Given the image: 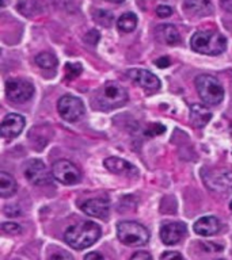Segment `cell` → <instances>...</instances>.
Listing matches in <instances>:
<instances>
[{"mask_svg": "<svg viewBox=\"0 0 232 260\" xmlns=\"http://www.w3.org/2000/svg\"><path fill=\"white\" fill-rule=\"evenodd\" d=\"M101 226L91 221H85L68 228L65 232V243L77 251L85 249L97 243L101 237Z\"/></svg>", "mask_w": 232, "mask_h": 260, "instance_id": "cell-1", "label": "cell"}, {"mask_svg": "<svg viewBox=\"0 0 232 260\" xmlns=\"http://www.w3.org/2000/svg\"><path fill=\"white\" fill-rule=\"evenodd\" d=\"M190 45L191 49L199 54L217 56L227 49V40L213 30H201L193 34Z\"/></svg>", "mask_w": 232, "mask_h": 260, "instance_id": "cell-2", "label": "cell"}, {"mask_svg": "<svg viewBox=\"0 0 232 260\" xmlns=\"http://www.w3.org/2000/svg\"><path fill=\"white\" fill-rule=\"evenodd\" d=\"M95 101L99 110H114L121 107L128 102V92L121 84H118L115 81H107L98 91Z\"/></svg>", "mask_w": 232, "mask_h": 260, "instance_id": "cell-3", "label": "cell"}, {"mask_svg": "<svg viewBox=\"0 0 232 260\" xmlns=\"http://www.w3.org/2000/svg\"><path fill=\"white\" fill-rule=\"evenodd\" d=\"M118 240L128 247H142L150 240V232L141 223L122 221L117 225Z\"/></svg>", "mask_w": 232, "mask_h": 260, "instance_id": "cell-4", "label": "cell"}, {"mask_svg": "<svg viewBox=\"0 0 232 260\" xmlns=\"http://www.w3.org/2000/svg\"><path fill=\"white\" fill-rule=\"evenodd\" d=\"M195 88L199 98L207 105L217 106L221 103L224 98V88L215 76L211 75H201L195 79Z\"/></svg>", "mask_w": 232, "mask_h": 260, "instance_id": "cell-5", "label": "cell"}, {"mask_svg": "<svg viewBox=\"0 0 232 260\" xmlns=\"http://www.w3.org/2000/svg\"><path fill=\"white\" fill-rule=\"evenodd\" d=\"M52 176L65 186H73L81 180V172L69 160H57L52 167Z\"/></svg>", "mask_w": 232, "mask_h": 260, "instance_id": "cell-6", "label": "cell"}, {"mask_svg": "<svg viewBox=\"0 0 232 260\" xmlns=\"http://www.w3.org/2000/svg\"><path fill=\"white\" fill-rule=\"evenodd\" d=\"M6 93L12 103H26L34 95V85L24 79H11L6 83Z\"/></svg>", "mask_w": 232, "mask_h": 260, "instance_id": "cell-7", "label": "cell"}, {"mask_svg": "<svg viewBox=\"0 0 232 260\" xmlns=\"http://www.w3.org/2000/svg\"><path fill=\"white\" fill-rule=\"evenodd\" d=\"M57 110L63 119L67 122H75L83 117L84 105L80 98L73 96V95H64L57 102Z\"/></svg>", "mask_w": 232, "mask_h": 260, "instance_id": "cell-8", "label": "cell"}, {"mask_svg": "<svg viewBox=\"0 0 232 260\" xmlns=\"http://www.w3.org/2000/svg\"><path fill=\"white\" fill-rule=\"evenodd\" d=\"M204 180H205V184L212 191L223 192V194H229V192H232V171H213V172L207 174Z\"/></svg>", "mask_w": 232, "mask_h": 260, "instance_id": "cell-9", "label": "cell"}, {"mask_svg": "<svg viewBox=\"0 0 232 260\" xmlns=\"http://www.w3.org/2000/svg\"><path fill=\"white\" fill-rule=\"evenodd\" d=\"M128 76L138 87L146 89L148 93L156 92L160 88V80H159V77L155 76L154 73L147 71V69H130V71H128Z\"/></svg>", "mask_w": 232, "mask_h": 260, "instance_id": "cell-10", "label": "cell"}, {"mask_svg": "<svg viewBox=\"0 0 232 260\" xmlns=\"http://www.w3.org/2000/svg\"><path fill=\"white\" fill-rule=\"evenodd\" d=\"M24 176L28 182L36 186H45L50 183L48 168L41 160H30L24 167Z\"/></svg>", "mask_w": 232, "mask_h": 260, "instance_id": "cell-11", "label": "cell"}, {"mask_svg": "<svg viewBox=\"0 0 232 260\" xmlns=\"http://www.w3.org/2000/svg\"><path fill=\"white\" fill-rule=\"evenodd\" d=\"M186 235V225L182 222H166L160 228V239L166 245H175Z\"/></svg>", "mask_w": 232, "mask_h": 260, "instance_id": "cell-12", "label": "cell"}, {"mask_svg": "<svg viewBox=\"0 0 232 260\" xmlns=\"http://www.w3.org/2000/svg\"><path fill=\"white\" fill-rule=\"evenodd\" d=\"M26 121L19 114H8L4 117L0 125V133L4 138H15L18 137L23 130Z\"/></svg>", "mask_w": 232, "mask_h": 260, "instance_id": "cell-13", "label": "cell"}, {"mask_svg": "<svg viewBox=\"0 0 232 260\" xmlns=\"http://www.w3.org/2000/svg\"><path fill=\"white\" fill-rule=\"evenodd\" d=\"M103 166L109 172L115 175H125L128 178H137L138 170L124 158L120 157H107L103 161Z\"/></svg>", "mask_w": 232, "mask_h": 260, "instance_id": "cell-14", "label": "cell"}, {"mask_svg": "<svg viewBox=\"0 0 232 260\" xmlns=\"http://www.w3.org/2000/svg\"><path fill=\"white\" fill-rule=\"evenodd\" d=\"M81 210L90 217L106 219L110 211V202L106 198H93L81 203Z\"/></svg>", "mask_w": 232, "mask_h": 260, "instance_id": "cell-15", "label": "cell"}, {"mask_svg": "<svg viewBox=\"0 0 232 260\" xmlns=\"http://www.w3.org/2000/svg\"><path fill=\"white\" fill-rule=\"evenodd\" d=\"M220 231V222L219 219L213 217V215H207V217H201V218L194 223V232L195 235L208 236L216 235Z\"/></svg>", "mask_w": 232, "mask_h": 260, "instance_id": "cell-16", "label": "cell"}, {"mask_svg": "<svg viewBox=\"0 0 232 260\" xmlns=\"http://www.w3.org/2000/svg\"><path fill=\"white\" fill-rule=\"evenodd\" d=\"M155 37H156V40L159 42L166 45L178 44L179 40H181L178 30L172 24H160V26H158L155 28Z\"/></svg>", "mask_w": 232, "mask_h": 260, "instance_id": "cell-17", "label": "cell"}, {"mask_svg": "<svg viewBox=\"0 0 232 260\" xmlns=\"http://www.w3.org/2000/svg\"><path fill=\"white\" fill-rule=\"evenodd\" d=\"M183 10L191 16H207L212 12L209 0H185Z\"/></svg>", "mask_w": 232, "mask_h": 260, "instance_id": "cell-18", "label": "cell"}, {"mask_svg": "<svg viewBox=\"0 0 232 260\" xmlns=\"http://www.w3.org/2000/svg\"><path fill=\"white\" fill-rule=\"evenodd\" d=\"M190 119L193 126L204 127L212 119V111L207 109V106L195 103L190 107Z\"/></svg>", "mask_w": 232, "mask_h": 260, "instance_id": "cell-19", "label": "cell"}, {"mask_svg": "<svg viewBox=\"0 0 232 260\" xmlns=\"http://www.w3.org/2000/svg\"><path fill=\"white\" fill-rule=\"evenodd\" d=\"M16 192V182L11 175L7 172H0V195L3 198H8Z\"/></svg>", "mask_w": 232, "mask_h": 260, "instance_id": "cell-20", "label": "cell"}, {"mask_svg": "<svg viewBox=\"0 0 232 260\" xmlns=\"http://www.w3.org/2000/svg\"><path fill=\"white\" fill-rule=\"evenodd\" d=\"M136 26H137V16L134 15L133 12H126V14L120 16L117 22L118 30L122 32L133 31Z\"/></svg>", "mask_w": 232, "mask_h": 260, "instance_id": "cell-21", "label": "cell"}, {"mask_svg": "<svg viewBox=\"0 0 232 260\" xmlns=\"http://www.w3.org/2000/svg\"><path fill=\"white\" fill-rule=\"evenodd\" d=\"M36 62L40 68L53 69V68H56L59 61H57V57L54 56L53 53L44 52V53H40V54L36 57Z\"/></svg>", "mask_w": 232, "mask_h": 260, "instance_id": "cell-22", "label": "cell"}, {"mask_svg": "<svg viewBox=\"0 0 232 260\" xmlns=\"http://www.w3.org/2000/svg\"><path fill=\"white\" fill-rule=\"evenodd\" d=\"M93 19L102 27H110L114 22V15L107 10H95L93 11Z\"/></svg>", "mask_w": 232, "mask_h": 260, "instance_id": "cell-23", "label": "cell"}, {"mask_svg": "<svg viewBox=\"0 0 232 260\" xmlns=\"http://www.w3.org/2000/svg\"><path fill=\"white\" fill-rule=\"evenodd\" d=\"M83 68H81L80 64H65V68H64V72H65V76L68 77V79H75L81 73Z\"/></svg>", "mask_w": 232, "mask_h": 260, "instance_id": "cell-24", "label": "cell"}, {"mask_svg": "<svg viewBox=\"0 0 232 260\" xmlns=\"http://www.w3.org/2000/svg\"><path fill=\"white\" fill-rule=\"evenodd\" d=\"M49 260H75V259H73V256L71 255L69 252L64 251V249H60V248H56L54 251L50 252Z\"/></svg>", "mask_w": 232, "mask_h": 260, "instance_id": "cell-25", "label": "cell"}, {"mask_svg": "<svg viewBox=\"0 0 232 260\" xmlns=\"http://www.w3.org/2000/svg\"><path fill=\"white\" fill-rule=\"evenodd\" d=\"M2 231L4 233H7V235H18V233L22 232V228H20V225H18L15 222H4L2 225Z\"/></svg>", "mask_w": 232, "mask_h": 260, "instance_id": "cell-26", "label": "cell"}, {"mask_svg": "<svg viewBox=\"0 0 232 260\" xmlns=\"http://www.w3.org/2000/svg\"><path fill=\"white\" fill-rule=\"evenodd\" d=\"M99 38H101V36H99V32H98L97 30H91V31H89L84 36V41L87 42V44L91 45V46L97 45Z\"/></svg>", "mask_w": 232, "mask_h": 260, "instance_id": "cell-27", "label": "cell"}, {"mask_svg": "<svg viewBox=\"0 0 232 260\" xmlns=\"http://www.w3.org/2000/svg\"><path fill=\"white\" fill-rule=\"evenodd\" d=\"M156 15L159 18H168V16L172 15V8L168 7V6H159L156 8Z\"/></svg>", "mask_w": 232, "mask_h": 260, "instance_id": "cell-28", "label": "cell"}, {"mask_svg": "<svg viewBox=\"0 0 232 260\" xmlns=\"http://www.w3.org/2000/svg\"><path fill=\"white\" fill-rule=\"evenodd\" d=\"M160 260H185L182 257V255L179 252L174 251H168L164 252L162 256H160Z\"/></svg>", "mask_w": 232, "mask_h": 260, "instance_id": "cell-29", "label": "cell"}, {"mask_svg": "<svg viewBox=\"0 0 232 260\" xmlns=\"http://www.w3.org/2000/svg\"><path fill=\"white\" fill-rule=\"evenodd\" d=\"M4 213L7 215H11V217H18L22 211H20V209L16 205H10V206L4 209Z\"/></svg>", "mask_w": 232, "mask_h": 260, "instance_id": "cell-30", "label": "cell"}, {"mask_svg": "<svg viewBox=\"0 0 232 260\" xmlns=\"http://www.w3.org/2000/svg\"><path fill=\"white\" fill-rule=\"evenodd\" d=\"M130 260H152V256L148 253V252H144V251H140V252H136Z\"/></svg>", "mask_w": 232, "mask_h": 260, "instance_id": "cell-31", "label": "cell"}, {"mask_svg": "<svg viewBox=\"0 0 232 260\" xmlns=\"http://www.w3.org/2000/svg\"><path fill=\"white\" fill-rule=\"evenodd\" d=\"M155 64L158 65L159 68H167V67H170L171 62L168 60V57H160V58L155 61Z\"/></svg>", "mask_w": 232, "mask_h": 260, "instance_id": "cell-32", "label": "cell"}, {"mask_svg": "<svg viewBox=\"0 0 232 260\" xmlns=\"http://www.w3.org/2000/svg\"><path fill=\"white\" fill-rule=\"evenodd\" d=\"M84 260H105L99 252H90L84 256Z\"/></svg>", "mask_w": 232, "mask_h": 260, "instance_id": "cell-33", "label": "cell"}, {"mask_svg": "<svg viewBox=\"0 0 232 260\" xmlns=\"http://www.w3.org/2000/svg\"><path fill=\"white\" fill-rule=\"evenodd\" d=\"M220 6H221L224 11L228 12V14H232V0H221Z\"/></svg>", "mask_w": 232, "mask_h": 260, "instance_id": "cell-34", "label": "cell"}, {"mask_svg": "<svg viewBox=\"0 0 232 260\" xmlns=\"http://www.w3.org/2000/svg\"><path fill=\"white\" fill-rule=\"evenodd\" d=\"M106 2H111V3H122L124 0H106Z\"/></svg>", "mask_w": 232, "mask_h": 260, "instance_id": "cell-35", "label": "cell"}, {"mask_svg": "<svg viewBox=\"0 0 232 260\" xmlns=\"http://www.w3.org/2000/svg\"><path fill=\"white\" fill-rule=\"evenodd\" d=\"M229 210L232 211V201H231V202H229Z\"/></svg>", "mask_w": 232, "mask_h": 260, "instance_id": "cell-36", "label": "cell"}, {"mask_svg": "<svg viewBox=\"0 0 232 260\" xmlns=\"http://www.w3.org/2000/svg\"><path fill=\"white\" fill-rule=\"evenodd\" d=\"M231 136H232V127H231Z\"/></svg>", "mask_w": 232, "mask_h": 260, "instance_id": "cell-37", "label": "cell"}]
</instances>
